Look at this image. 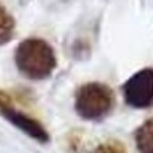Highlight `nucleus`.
I'll return each mask as SVG.
<instances>
[{
  "label": "nucleus",
  "instance_id": "obj_3",
  "mask_svg": "<svg viewBox=\"0 0 153 153\" xmlns=\"http://www.w3.org/2000/svg\"><path fill=\"white\" fill-rule=\"evenodd\" d=\"M123 98L126 104L136 108L146 109L153 106V70L145 68L137 71L125 82Z\"/></svg>",
  "mask_w": 153,
  "mask_h": 153
},
{
  "label": "nucleus",
  "instance_id": "obj_6",
  "mask_svg": "<svg viewBox=\"0 0 153 153\" xmlns=\"http://www.w3.org/2000/svg\"><path fill=\"white\" fill-rule=\"evenodd\" d=\"M16 22L9 11L0 4V45L9 43L14 36Z\"/></svg>",
  "mask_w": 153,
  "mask_h": 153
},
{
  "label": "nucleus",
  "instance_id": "obj_4",
  "mask_svg": "<svg viewBox=\"0 0 153 153\" xmlns=\"http://www.w3.org/2000/svg\"><path fill=\"white\" fill-rule=\"evenodd\" d=\"M1 115L4 116L6 119L11 122L14 126H17L20 131H23L24 133H27L30 137H33L36 140L41 143H45L50 140V136L47 131L44 129V126L37 122L36 119L33 118H30L27 115L22 114V112H19V111L13 109V106L11 108H7L6 111L1 112Z\"/></svg>",
  "mask_w": 153,
  "mask_h": 153
},
{
  "label": "nucleus",
  "instance_id": "obj_7",
  "mask_svg": "<svg viewBox=\"0 0 153 153\" xmlns=\"http://www.w3.org/2000/svg\"><path fill=\"white\" fill-rule=\"evenodd\" d=\"M94 153H128L125 146L119 142L109 140V142L101 143L98 148L94 150Z\"/></svg>",
  "mask_w": 153,
  "mask_h": 153
},
{
  "label": "nucleus",
  "instance_id": "obj_2",
  "mask_svg": "<svg viewBox=\"0 0 153 153\" xmlns=\"http://www.w3.org/2000/svg\"><path fill=\"white\" fill-rule=\"evenodd\" d=\"M115 105V95L101 82L82 85L75 95V111L82 119L99 120L109 114Z\"/></svg>",
  "mask_w": 153,
  "mask_h": 153
},
{
  "label": "nucleus",
  "instance_id": "obj_8",
  "mask_svg": "<svg viewBox=\"0 0 153 153\" xmlns=\"http://www.w3.org/2000/svg\"><path fill=\"white\" fill-rule=\"evenodd\" d=\"M7 108H11V98L4 92L0 89V114L6 111Z\"/></svg>",
  "mask_w": 153,
  "mask_h": 153
},
{
  "label": "nucleus",
  "instance_id": "obj_1",
  "mask_svg": "<svg viewBox=\"0 0 153 153\" xmlns=\"http://www.w3.org/2000/svg\"><path fill=\"white\" fill-rule=\"evenodd\" d=\"M16 65L30 79H44L53 74L57 65L54 50L41 38H27L16 48Z\"/></svg>",
  "mask_w": 153,
  "mask_h": 153
},
{
  "label": "nucleus",
  "instance_id": "obj_5",
  "mask_svg": "<svg viewBox=\"0 0 153 153\" xmlns=\"http://www.w3.org/2000/svg\"><path fill=\"white\" fill-rule=\"evenodd\" d=\"M135 142L140 153H153V119L139 126L135 133Z\"/></svg>",
  "mask_w": 153,
  "mask_h": 153
}]
</instances>
